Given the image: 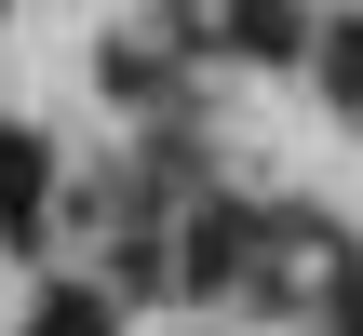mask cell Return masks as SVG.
I'll return each mask as SVG.
<instances>
[{"label": "cell", "mask_w": 363, "mask_h": 336, "mask_svg": "<svg viewBox=\"0 0 363 336\" xmlns=\"http://www.w3.org/2000/svg\"><path fill=\"white\" fill-rule=\"evenodd\" d=\"M27 336H121V310H108L94 283H54V296H40V323H27Z\"/></svg>", "instance_id": "obj_2"}, {"label": "cell", "mask_w": 363, "mask_h": 336, "mask_svg": "<svg viewBox=\"0 0 363 336\" xmlns=\"http://www.w3.org/2000/svg\"><path fill=\"white\" fill-rule=\"evenodd\" d=\"M323 67H337V94H350V108H363V27H350V40H337V54H323Z\"/></svg>", "instance_id": "obj_3"}, {"label": "cell", "mask_w": 363, "mask_h": 336, "mask_svg": "<svg viewBox=\"0 0 363 336\" xmlns=\"http://www.w3.org/2000/svg\"><path fill=\"white\" fill-rule=\"evenodd\" d=\"M27 229H40V148L0 135V242H27Z\"/></svg>", "instance_id": "obj_1"}]
</instances>
